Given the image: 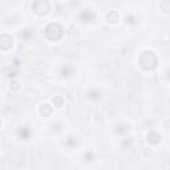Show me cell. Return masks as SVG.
Returning a JSON list of instances; mask_svg holds the SVG:
<instances>
[{"label": "cell", "instance_id": "cell-1", "mask_svg": "<svg viewBox=\"0 0 170 170\" xmlns=\"http://www.w3.org/2000/svg\"><path fill=\"white\" fill-rule=\"evenodd\" d=\"M81 17H82V20H84L85 23H89V21H92V20H93L94 13H93V12H91V10H86L85 12H82Z\"/></svg>", "mask_w": 170, "mask_h": 170}, {"label": "cell", "instance_id": "cell-2", "mask_svg": "<svg viewBox=\"0 0 170 170\" xmlns=\"http://www.w3.org/2000/svg\"><path fill=\"white\" fill-rule=\"evenodd\" d=\"M148 140L150 142H153V144H157L161 140V136L158 133H150V134H148Z\"/></svg>", "mask_w": 170, "mask_h": 170}, {"label": "cell", "instance_id": "cell-3", "mask_svg": "<svg viewBox=\"0 0 170 170\" xmlns=\"http://www.w3.org/2000/svg\"><path fill=\"white\" fill-rule=\"evenodd\" d=\"M106 17H108V20H109V23H116V21L118 20V15H117L116 12H110Z\"/></svg>", "mask_w": 170, "mask_h": 170}, {"label": "cell", "instance_id": "cell-4", "mask_svg": "<svg viewBox=\"0 0 170 170\" xmlns=\"http://www.w3.org/2000/svg\"><path fill=\"white\" fill-rule=\"evenodd\" d=\"M19 134L21 136V137L24 138V140H27L28 138V136H29V132L27 130V129H20V132H19Z\"/></svg>", "mask_w": 170, "mask_h": 170}, {"label": "cell", "instance_id": "cell-5", "mask_svg": "<svg viewBox=\"0 0 170 170\" xmlns=\"http://www.w3.org/2000/svg\"><path fill=\"white\" fill-rule=\"evenodd\" d=\"M55 101L57 103V108H61V106H63V104H61V101H60V97H56V98H55Z\"/></svg>", "mask_w": 170, "mask_h": 170}, {"label": "cell", "instance_id": "cell-6", "mask_svg": "<svg viewBox=\"0 0 170 170\" xmlns=\"http://www.w3.org/2000/svg\"><path fill=\"white\" fill-rule=\"evenodd\" d=\"M0 124H1V121H0Z\"/></svg>", "mask_w": 170, "mask_h": 170}]
</instances>
